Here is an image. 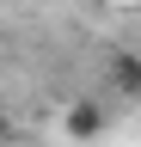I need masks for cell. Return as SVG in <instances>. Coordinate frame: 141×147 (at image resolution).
Wrapping results in <instances>:
<instances>
[{
	"instance_id": "cell-1",
	"label": "cell",
	"mask_w": 141,
	"mask_h": 147,
	"mask_svg": "<svg viewBox=\"0 0 141 147\" xmlns=\"http://www.w3.org/2000/svg\"><path fill=\"white\" fill-rule=\"evenodd\" d=\"M104 129H111V110H104L98 98H74V104L61 110V135L67 141H98Z\"/></svg>"
},
{
	"instance_id": "cell-2",
	"label": "cell",
	"mask_w": 141,
	"mask_h": 147,
	"mask_svg": "<svg viewBox=\"0 0 141 147\" xmlns=\"http://www.w3.org/2000/svg\"><path fill=\"white\" fill-rule=\"evenodd\" d=\"M104 74H111V92H123V98H141V55H135V49H111Z\"/></svg>"
},
{
	"instance_id": "cell-3",
	"label": "cell",
	"mask_w": 141,
	"mask_h": 147,
	"mask_svg": "<svg viewBox=\"0 0 141 147\" xmlns=\"http://www.w3.org/2000/svg\"><path fill=\"white\" fill-rule=\"evenodd\" d=\"M0 135H12V117H6V110H0Z\"/></svg>"
}]
</instances>
